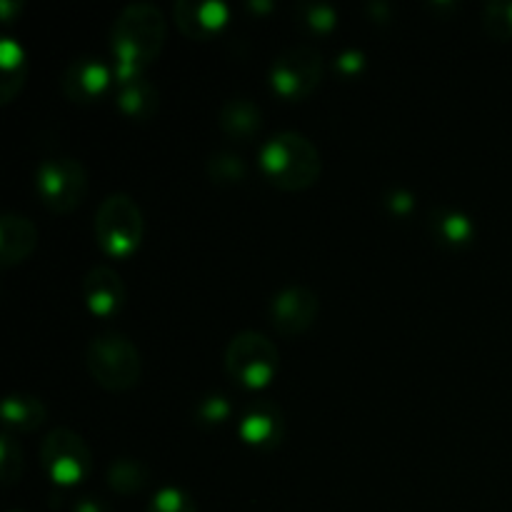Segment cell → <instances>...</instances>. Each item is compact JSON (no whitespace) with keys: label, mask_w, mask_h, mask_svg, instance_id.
<instances>
[{"label":"cell","mask_w":512,"mask_h":512,"mask_svg":"<svg viewBox=\"0 0 512 512\" xmlns=\"http://www.w3.org/2000/svg\"><path fill=\"white\" fill-rule=\"evenodd\" d=\"M165 38H168V23L158 5L130 3L128 8L120 10L110 35L118 83L145 75V68L163 50Z\"/></svg>","instance_id":"6da1fadb"},{"label":"cell","mask_w":512,"mask_h":512,"mask_svg":"<svg viewBox=\"0 0 512 512\" xmlns=\"http://www.w3.org/2000/svg\"><path fill=\"white\" fill-rule=\"evenodd\" d=\"M260 170L280 190H305L323 173L320 150L305 135L285 130L260 148Z\"/></svg>","instance_id":"7a4b0ae2"},{"label":"cell","mask_w":512,"mask_h":512,"mask_svg":"<svg viewBox=\"0 0 512 512\" xmlns=\"http://www.w3.org/2000/svg\"><path fill=\"white\" fill-rule=\"evenodd\" d=\"M85 365L95 383L105 390H128L143 375V360L133 340L123 333L95 335L85 350Z\"/></svg>","instance_id":"3957f363"},{"label":"cell","mask_w":512,"mask_h":512,"mask_svg":"<svg viewBox=\"0 0 512 512\" xmlns=\"http://www.w3.org/2000/svg\"><path fill=\"white\" fill-rule=\"evenodd\" d=\"M145 235L143 210L128 193H113L95 215V240L110 258H128L140 248Z\"/></svg>","instance_id":"277c9868"},{"label":"cell","mask_w":512,"mask_h":512,"mask_svg":"<svg viewBox=\"0 0 512 512\" xmlns=\"http://www.w3.org/2000/svg\"><path fill=\"white\" fill-rule=\"evenodd\" d=\"M225 370L243 388L260 390L278 375L280 353L270 338L255 330L235 335L225 350Z\"/></svg>","instance_id":"5b68a950"},{"label":"cell","mask_w":512,"mask_h":512,"mask_svg":"<svg viewBox=\"0 0 512 512\" xmlns=\"http://www.w3.org/2000/svg\"><path fill=\"white\" fill-rule=\"evenodd\" d=\"M35 190L48 210L58 215L73 213L88 195V170L80 160L60 155L48 158L35 170Z\"/></svg>","instance_id":"8992f818"},{"label":"cell","mask_w":512,"mask_h":512,"mask_svg":"<svg viewBox=\"0 0 512 512\" xmlns=\"http://www.w3.org/2000/svg\"><path fill=\"white\" fill-rule=\"evenodd\" d=\"M40 463L53 483L70 488L83 483L93 470V453L78 433L68 428H55L45 435L40 445Z\"/></svg>","instance_id":"52a82bcc"},{"label":"cell","mask_w":512,"mask_h":512,"mask_svg":"<svg viewBox=\"0 0 512 512\" xmlns=\"http://www.w3.org/2000/svg\"><path fill=\"white\" fill-rule=\"evenodd\" d=\"M323 80V55L310 45H293L275 58L270 85L285 100H305Z\"/></svg>","instance_id":"ba28073f"},{"label":"cell","mask_w":512,"mask_h":512,"mask_svg":"<svg viewBox=\"0 0 512 512\" xmlns=\"http://www.w3.org/2000/svg\"><path fill=\"white\" fill-rule=\"evenodd\" d=\"M318 310L320 300L313 290L305 285H290V288L280 290L270 303V320L280 335L293 338V335L305 333L315 323Z\"/></svg>","instance_id":"9c48e42d"},{"label":"cell","mask_w":512,"mask_h":512,"mask_svg":"<svg viewBox=\"0 0 512 512\" xmlns=\"http://www.w3.org/2000/svg\"><path fill=\"white\" fill-rule=\"evenodd\" d=\"M108 85L110 70L93 55H80V58L70 60L63 73V80H60L65 98L83 105L95 103L108 90Z\"/></svg>","instance_id":"30bf717a"},{"label":"cell","mask_w":512,"mask_h":512,"mask_svg":"<svg viewBox=\"0 0 512 512\" xmlns=\"http://www.w3.org/2000/svg\"><path fill=\"white\" fill-rule=\"evenodd\" d=\"M175 23L188 38L208 40L225 28L230 18L228 5L220 0H178L173 8Z\"/></svg>","instance_id":"8fae6325"},{"label":"cell","mask_w":512,"mask_h":512,"mask_svg":"<svg viewBox=\"0 0 512 512\" xmlns=\"http://www.w3.org/2000/svg\"><path fill=\"white\" fill-rule=\"evenodd\" d=\"M283 433V410L270 403V400H255L253 405H248L238 425L240 438L260 450L275 448V445L283 443Z\"/></svg>","instance_id":"7c38bea8"},{"label":"cell","mask_w":512,"mask_h":512,"mask_svg":"<svg viewBox=\"0 0 512 512\" xmlns=\"http://www.w3.org/2000/svg\"><path fill=\"white\" fill-rule=\"evenodd\" d=\"M83 295L98 318H113L125 305V285L115 270L98 265L83 278Z\"/></svg>","instance_id":"4fadbf2b"},{"label":"cell","mask_w":512,"mask_h":512,"mask_svg":"<svg viewBox=\"0 0 512 512\" xmlns=\"http://www.w3.org/2000/svg\"><path fill=\"white\" fill-rule=\"evenodd\" d=\"M38 245V228L30 218L18 213H5L0 218V265L13 268L23 263Z\"/></svg>","instance_id":"5bb4252c"},{"label":"cell","mask_w":512,"mask_h":512,"mask_svg":"<svg viewBox=\"0 0 512 512\" xmlns=\"http://www.w3.org/2000/svg\"><path fill=\"white\" fill-rule=\"evenodd\" d=\"M218 125L230 140H253L263 128V110L250 98H230L220 108Z\"/></svg>","instance_id":"9a60e30c"},{"label":"cell","mask_w":512,"mask_h":512,"mask_svg":"<svg viewBox=\"0 0 512 512\" xmlns=\"http://www.w3.org/2000/svg\"><path fill=\"white\" fill-rule=\"evenodd\" d=\"M118 110L135 123H148L160 108L158 88L145 75L118 83Z\"/></svg>","instance_id":"2e32d148"},{"label":"cell","mask_w":512,"mask_h":512,"mask_svg":"<svg viewBox=\"0 0 512 512\" xmlns=\"http://www.w3.org/2000/svg\"><path fill=\"white\" fill-rule=\"evenodd\" d=\"M3 423L8 430H20V433H30V430L40 428L48 418L43 400L28 393H13L3 400Z\"/></svg>","instance_id":"e0dca14e"},{"label":"cell","mask_w":512,"mask_h":512,"mask_svg":"<svg viewBox=\"0 0 512 512\" xmlns=\"http://www.w3.org/2000/svg\"><path fill=\"white\" fill-rule=\"evenodd\" d=\"M0 68H3V80H0V98L3 103H10L20 93L28 73L25 53L13 38H3L0 43Z\"/></svg>","instance_id":"ac0fdd59"},{"label":"cell","mask_w":512,"mask_h":512,"mask_svg":"<svg viewBox=\"0 0 512 512\" xmlns=\"http://www.w3.org/2000/svg\"><path fill=\"white\" fill-rule=\"evenodd\" d=\"M150 470L148 465L135 458H118L108 468V485L120 495H135L148 488Z\"/></svg>","instance_id":"d6986e66"},{"label":"cell","mask_w":512,"mask_h":512,"mask_svg":"<svg viewBox=\"0 0 512 512\" xmlns=\"http://www.w3.org/2000/svg\"><path fill=\"white\" fill-rule=\"evenodd\" d=\"M433 233L440 243L445 245H468L473 240L475 228H473V220L468 218L465 213L460 210H435L433 213Z\"/></svg>","instance_id":"ffe728a7"},{"label":"cell","mask_w":512,"mask_h":512,"mask_svg":"<svg viewBox=\"0 0 512 512\" xmlns=\"http://www.w3.org/2000/svg\"><path fill=\"white\" fill-rule=\"evenodd\" d=\"M205 168H208L210 180L218 185H235L248 178V165H245L243 158L233 153H213L208 163H205Z\"/></svg>","instance_id":"44dd1931"},{"label":"cell","mask_w":512,"mask_h":512,"mask_svg":"<svg viewBox=\"0 0 512 512\" xmlns=\"http://www.w3.org/2000/svg\"><path fill=\"white\" fill-rule=\"evenodd\" d=\"M483 28L490 38L512 40V0H490L483 10Z\"/></svg>","instance_id":"7402d4cb"},{"label":"cell","mask_w":512,"mask_h":512,"mask_svg":"<svg viewBox=\"0 0 512 512\" xmlns=\"http://www.w3.org/2000/svg\"><path fill=\"white\" fill-rule=\"evenodd\" d=\"M23 475V448L15 443L13 435L5 430L0 435V478H3V485H15Z\"/></svg>","instance_id":"603a6c76"},{"label":"cell","mask_w":512,"mask_h":512,"mask_svg":"<svg viewBox=\"0 0 512 512\" xmlns=\"http://www.w3.org/2000/svg\"><path fill=\"white\" fill-rule=\"evenodd\" d=\"M300 23L313 33H330L338 23V13L328 3H300L298 5Z\"/></svg>","instance_id":"cb8c5ba5"},{"label":"cell","mask_w":512,"mask_h":512,"mask_svg":"<svg viewBox=\"0 0 512 512\" xmlns=\"http://www.w3.org/2000/svg\"><path fill=\"white\" fill-rule=\"evenodd\" d=\"M148 512H198V505L185 490L163 488L153 495Z\"/></svg>","instance_id":"d4e9b609"},{"label":"cell","mask_w":512,"mask_h":512,"mask_svg":"<svg viewBox=\"0 0 512 512\" xmlns=\"http://www.w3.org/2000/svg\"><path fill=\"white\" fill-rule=\"evenodd\" d=\"M230 418V403L223 395H210L198 405V420L205 425H218Z\"/></svg>","instance_id":"484cf974"},{"label":"cell","mask_w":512,"mask_h":512,"mask_svg":"<svg viewBox=\"0 0 512 512\" xmlns=\"http://www.w3.org/2000/svg\"><path fill=\"white\" fill-rule=\"evenodd\" d=\"M365 68V53L360 50H345L335 58V70L343 75H358Z\"/></svg>","instance_id":"4316f807"},{"label":"cell","mask_w":512,"mask_h":512,"mask_svg":"<svg viewBox=\"0 0 512 512\" xmlns=\"http://www.w3.org/2000/svg\"><path fill=\"white\" fill-rule=\"evenodd\" d=\"M385 205H388L390 213L408 215L415 203H413V195H410L408 190H393V193H388V198H385Z\"/></svg>","instance_id":"83f0119b"},{"label":"cell","mask_w":512,"mask_h":512,"mask_svg":"<svg viewBox=\"0 0 512 512\" xmlns=\"http://www.w3.org/2000/svg\"><path fill=\"white\" fill-rule=\"evenodd\" d=\"M75 512H108L103 503H98V500L93 498H83L78 505H75Z\"/></svg>","instance_id":"f1b7e54d"},{"label":"cell","mask_w":512,"mask_h":512,"mask_svg":"<svg viewBox=\"0 0 512 512\" xmlns=\"http://www.w3.org/2000/svg\"><path fill=\"white\" fill-rule=\"evenodd\" d=\"M368 10H370V15H373V20H378V23H380V18L388 20V5L385 3H370Z\"/></svg>","instance_id":"f546056e"},{"label":"cell","mask_w":512,"mask_h":512,"mask_svg":"<svg viewBox=\"0 0 512 512\" xmlns=\"http://www.w3.org/2000/svg\"><path fill=\"white\" fill-rule=\"evenodd\" d=\"M13 8H20V3H10V0H3V3H0V15H3V23H13Z\"/></svg>","instance_id":"4dcf8cb0"},{"label":"cell","mask_w":512,"mask_h":512,"mask_svg":"<svg viewBox=\"0 0 512 512\" xmlns=\"http://www.w3.org/2000/svg\"><path fill=\"white\" fill-rule=\"evenodd\" d=\"M8 512H23V510H8Z\"/></svg>","instance_id":"1f68e13d"}]
</instances>
